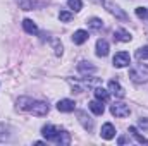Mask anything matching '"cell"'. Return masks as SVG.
Masks as SVG:
<instances>
[{"mask_svg": "<svg viewBox=\"0 0 148 146\" xmlns=\"http://www.w3.org/2000/svg\"><path fill=\"white\" fill-rule=\"evenodd\" d=\"M67 5L73 9L74 12H79L83 9V2L81 0H67Z\"/></svg>", "mask_w": 148, "mask_h": 146, "instance_id": "cell-25", "label": "cell"}, {"mask_svg": "<svg viewBox=\"0 0 148 146\" xmlns=\"http://www.w3.org/2000/svg\"><path fill=\"white\" fill-rule=\"evenodd\" d=\"M29 112H31L35 117H43V115L48 113V103H47V102H33Z\"/></svg>", "mask_w": 148, "mask_h": 146, "instance_id": "cell-6", "label": "cell"}, {"mask_svg": "<svg viewBox=\"0 0 148 146\" xmlns=\"http://www.w3.org/2000/svg\"><path fill=\"white\" fill-rule=\"evenodd\" d=\"M59 132H60V129L59 127H55V126H45L43 129H41V134H43V138L47 139V141H57V136H59Z\"/></svg>", "mask_w": 148, "mask_h": 146, "instance_id": "cell-5", "label": "cell"}, {"mask_svg": "<svg viewBox=\"0 0 148 146\" xmlns=\"http://www.w3.org/2000/svg\"><path fill=\"white\" fill-rule=\"evenodd\" d=\"M102 3H103V7H105L107 12H110L112 16H115V19H119V21H127V14H126L117 3H114V0H103Z\"/></svg>", "mask_w": 148, "mask_h": 146, "instance_id": "cell-2", "label": "cell"}, {"mask_svg": "<svg viewBox=\"0 0 148 146\" xmlns=\"http://www.w3.org/2000/svg\"><path fill=\"white\" fill-rule=\"evenodd\" d=\"M57 145H60V146H67V145H71V134L67 132V131H62L60 129V132H59V136H57V141H55Z\"/></svg>", "mask_w": 148, "mask_h": 146, "instance_id": "cell-19", "label": "cell"}, {"mask_svg": "<svg viewBox=\"0 0 148 146\" xmlns=\"http://www.w3.org/2000/svg\"><path fill=\"white\" fill-rule=\"evenodd\" d=\"M59 19H60L62 23H69V21L73 19V14H71L69 10H60V12H59Z\"/></svg>", "mask_w": 148, "mask_h": 146, "instance_id": "cell-27", "label": "cell"}, {"mask_svg": "<svg viewBox=\"0 0 148 146\" xmlns=\"http://www.w3.org/2000/svg\"><path fill=\"white\" fill-rule=\"evenodd\" d=\"M88 33L84 31V29H77V31H74V35H73V41H74V45H83V43H86L88 41Z\"/></svg>", "mask_w": 148, "mask_h": 146, "instance_id": "cell-13", "label": "cell"}, {"mask_svg": "<svg viewBox=\"0 0 148 146\" xmlns=\"http://www.w3.org/2000/svg\"><path fill=\"white\" fill-rule=\"evenodd\" d=\"M136 16H138L140 19H145L148 16V9L147 7H136Z\"/></svg>", "mask_w": 148, "mask_h": 146, "instance_id": "cell-28", "label": "cell"}, {"mask_svg": "<svg viewBox=\"0 0 148 146\" xmlns=\"http://www.w3.org/2000/svg\"><path fill=\"white\" fill-rule=\"evenodd\" d=\"M138 127H141L143 131H148V117H145V119H140V120H138Z\"/></svg>", "mask_w": 148, "mask_h": 146, "instance_id": "cell-29", "label": "cell"}, {"mask_svg": "<svg viewBox=\"0 0 148 146\" xmlns=\"http://www.w3.org/2000/svg\"><path fill=\"white\" fill-rule=\"evenodd\" d=\"M100 134H102V138H103V139H112V138L115 136V127L112 126L110 122H107V124H103V126H102Z\"/></svg>", "mask_w": 148, "mask_h": 146, "instance_id": "cell-12", "label": "cell"}, {"mask_svg": "<svg viewBox=\"0 0 148 146\" xmlns=\"http://www.w3.org/2000/svg\"><path fill=\"white\" fill-rule=\"evenodd\" d=\"M117 143H119V145H124V143H127V139H126V138H119Z\"/></svg>", "mask_w": 148, "mask_h": 146, "instance_id": "cell-30", "label": "cell"}, {"mask_svg": "<svg viewBox=\"0 0 148 146\" xmlns=\"http://www.w3.org/2000/svg\"><path fill=\"white\" fill-rule=\"evenodd\" d=\"M19 7H21L23 10H33L35 2H33V0H19Z\"/></svg>", "mask_w": 148, "mask_h": 146, "instance_id": "cell-26", "label": "cell"}, {"mask_svg": "<svg viewBox=\"0 0 148 146\" xmlns=\"http://www.w3.org/2000/svg\"><path fill=\"white\" fill-rule=\"evenodd\" d=\"M114 40L127 43V41H131V40H133V36H131V33H129V31H126V29H115V31H114Z\"/></svg>", "mask_w": 148, "mask_h": 146, "instance_id": "cell-14", "label": "cell"}, {"mask_svg": "<svg viewBox=\"0 0 148 146\" xmlns=\"http://www.w3.org/2000/svg\"><path fill=\"white\" fill-rule=\"evenodd\" d=\"M33 98H29V96H19L17 98V108L19 110H29L31 108V105H33Z\"/></svg>", "mask_w": 148, "mask_h": 146, "instance_id": "cell-16", "label": "cell"}, {"mask_svg": "<svg viewBox=\"0 0 148 146\" xmlns=\"http://www.w3.org/2000/svg\"><path fill=\"white\" fill-rule=\"evenodd\" d=\"M129 79L136 84L148 83V65L147 64H136L129 69Z\"/></svg>", "mask_w": 148, "mask_h": 146, "instance_id": "cell-1", "label": "cell"}, {"mask_svg": "<svg viewBox=\"0 0 148 146\" xmlns=\"http://www.w3.org/2000/svg\"><path fill=\"white\" fill-rule=\"evenodd\" d=\"M97 55L98 57H107L109 55V43H107V40L100 38L97 41Z\"/></svg>", "mask_w": 148, "mask_h": 146, "instance_id": "cell-11", "label": "cell"}, {"mask_svg": "<svg viewBox=\"0 0 148 146\" xmlns=\"http://www.w3.org/2000/svg\"><path fill=\"white\" fill-rule=\"evenodd\" d=\"M136 59L138 60H148V46H141L136 50Z\"/></svg>", "mask_w": 148, "mask_h": 146, "instance_id": "cell-24", "label": "cell"}, {"mask_svg": "<svg viewBox=\"0 0 148 146\" xmlns=\"http://www.w3.org/2000/svg\"><path fill=\"white\" fill-rule=\"evenodd\" d=\"M88 108L91 110L95 115H103V112H105L103 105H102V102H98V100H93V102H90V103H88Z\"/></svg>", "mask_w": 148, "mask_h": 146, "instance_id": "cell-17", "label": "cell"}, {"mask_svg": "<svg viewBox=\"0 0 148 146\" xmlns=\"http://www.w3.org/2000/svg\"><path fill=\"white\" fill-rule=\"evenodd\" d=\"M129 132L133 134V138H134L138 143H141V145H148V139L145 138V136H141V134L138 132V129H136V127H133V126H131V127H129Z\"/></svg>", "mask_w": 148, "mask_h": 146, "instance_id": "cell-21", "label": "cell"}, {"mask_svg": "<svg viewBox=\"0 0 148 146\" xmlns=\"http://www.w3.org/2000/svg\"><path fill=\"white\" fill-rule=\"evenodd\" d=\"M110 113L114 117H127V115L131 113V110H129V107H127L126 103L115 102L114 105H110Z\"/></svg>", "mask_w": 148, "mask_h": 146, "instance_id": "cell-4", "label": "cell"}, {"mask_svg": "<svg viewBox=\"0 0 148 146\" xmlns=\"http://www.w3.org/2000/svg\"><path fill=\"white\" fill-rule=\"evenodd\" d=\"M109 93L114 95V96H117V98H124L126 96V91H124V88L117 83V81H109Z\"/></svg>", "mask_w": 148, "mask_h": 146, "instance_id": "cell-8", "label": "cell"}, {"mask_svg": "<svg viewBox=\"0 0 148 146\" xmlns=\"http://www.w3.org/2000/svg\"><path fill=\"white\" fill-rule=\"evenodd\" d=\"M74 108H76V103H74L73 100H69V98L59 100V103H57V110H59V112H64V113L74 112Z\"/></svg>", "mask_w": 148, "mask_h": 146, "instance_id": "cell-9", "label": "cell"}, {"mask_svg": "<svg viewBox=\"0 0 148 146\" xmlns=\"http://www.w3.org/2000/svg\"><path fill=\"white\" fill-rule=\"evenodd\" d=\"M10 139V129L5 124H0V143H5Z\"/></svg>", "mask_w": 148, "mask_h": 146, "instance_id": "cell-20", "label": "cell"}, {"mask_svg": "<svg viewBox=\"0 0 148 146\" xmlns=\"http://www.w3.org/2000/svg\"><path fill=\"white\" fill-rule=\"evenodd\" d=\"M86 24H88L91 29H102V28H103V21L98 19V17H91V19H88Z\"/></svg>", "mask_w": 148, "mask_h": 146, "instance_id": "cell-22", "label": "cell"}, {"mask_svg": "<svg viewBox=\"0 0 148 146\" xmlns=\"http://www.w3.org/2000/svg\"><path fill=\"white\" fill-rule=\"evenodd\" d=\"M23 28H24V31L28 35H36L38 33V26L35 24V21H31V19H24L23 21Z\"/></svg>", "mask_w": 148, "mask_h": 146, "instance_id": "cell-18", "label": "cell"}, {"mask_svg": "<svg viewBox=\"0 0 148 146\" xmlns=\"http://www.w3.org/2000/svg\"><path fill=\"white\" fill-rule=\"evenodd\" d=\"M95 98H97L98 102H109L110 93H109L107 89H103L102 86H95Z\"/></svg>", "mask_w": 148, "mask_h": 146, "instance_id": "cell-15", "label": "cell"}, {"mask_svg": "<svg viewBox=\"0 0 148 146\" xmlns=\"http://www.w3.org/2000/svg\"><path fill=\"white\" fill-rule=\"evenodd\" d=\"M77 71H79V74H83V76H88V74H95L97 72V67H95L91 62L83 60V62L77 64Z\"/></svg>", "mask_w": 148, "mask_h": 146, "instance_id": "cell-10", "label": "cell"}, {"mask_svg": "<svg viewBox=\"0 0 148 146\" xmlns=\"http://www.w3.org/2000/svg\"><path fill=\"white\" fill-rule=\"evenodd\" d=\"M77 120H79V124L84 127V131H93V119H91L86 112L79 110V112H77Z\"/></svg>", "mask_w": 148, "mask_h": 146, "instance_id": "cell-7", "label": "cell"}, {"mask_svg": "<svg viewBox=\"0 0 148 146\" xmlns=\"http://www.w3.org/2000/svg\"><path fill=\"white\" fill-rule=\"evenodd\" d=\"M52 45H53V52H55V55H62L64 46H62L60 40H59V38H53V40H52Z\"/></svg>", "mask_w": 148, "mask_h": 146, "instance_id": "cell-23", "label": "cell"}, {"mask_svg": "<svg viewBox=\"0 0 148 146\" xmlns=\"http://www.w3.org/2000/svg\"><path fill=\"white\" fill-rule=\"evenodd\" d=\"M112 62H114V65H115L117 69H122V67H127V65L131 64V57H129L127 52H117V53L114 55Z\"/></svg>", "mask_w": 148, "mask_h": 146, "instance_id": "cell-3", "label": "cell"}]
</instances>
